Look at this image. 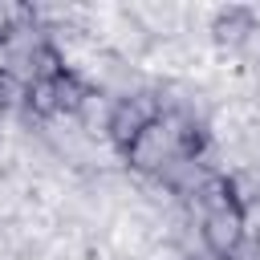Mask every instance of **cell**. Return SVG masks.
Wrapping results in <instances>:
<instances>
[{
  "label": "cell",
  "instance_id": "1",
  "mask_svg": "<svg viewBox=\"0 0 260 260\" xmlns=\"http://www.w3.org/2000/svg\"><path fill=\"white\" fill-rule=\"evenodd\" d=\"M244 236H248V223H244V211L236 203L203 215V244H207L211 256H232Z\"/></svg>",
  "mask_w": 260,
  "mask_h": 260
},
{
  "label": "cell",
  "instance_id": "2",
  "mask_svg": "<svg viewBox=\"0 0 260 260\" xmlns=\"http://www.w3.org/2000/svg\"><path fill=\"white\" fill-rule=\"evenodd\" d=\"M73 114L81 118V126H85L89 134H106V130H110L114 102H106V93H98V89H85V98L77 102V110H73Z\"/></svg>",
  "mask_w": 260,
  "mask_h": 260
},
{
  "label": "cell",
  "instance_id": "3",
  "mask_svg": "<svg viewBox=\"0 0 260 260\" xmlns=\"http://www.w3.org/2000/svg\"><path fill=\"white\" fill-rule=\"evenodd\" d=\"M252 24H256V20H252L248 8H232V12H219V20H215L211 32H215L219 41H228V45H244V37L252 32Z\"/></svg>",
  "mask_w": 260,
  "mask_h": 260
},
{
  "label": "cell",
  "instance_id": "4",
  "mask_svg": "<svg viewBox=\"0 0 260 260\" xmlns=\"http://www.w3.org/2000/svg\"><path fill=\"white\" fill-rule=\"evenodd\" d=\"M28 106L37 110V114H57L61 106H57V89H53V81H32L28 85Z\"/></svg>",
  "mask_w": 260,
  "mask_h": 260
},
{
  "label": "cell",
  "instance_id": "5",
  "mask_svg": "<svg viewBox=\"0 0 260 260\" xmlns=\"http://www.w3.org/2000/svg\"><path fill=\"white\" fill-rule=\"evenodd\" d=\"M228 260H260V240H256V236H244L240 248H236Z\"/></svg>",
  "mask_w": 260,
  "mask_h": 260
},
{
  "label": "cell",
  "instance_id": "6",
  "mask_svg": "<svg viewBox=\"0 0 260 260\" xmlns=\"http://www.w3.org/2000/svg\"><path fill=\"white\" fill-rule=\"evenodd\" d=\"M150 260H183V256H179V248L162 244V248H154V252H150Z\"/></svg>",
  "mask_w": 260,
  "mask_h": 260
}]
</instances>
